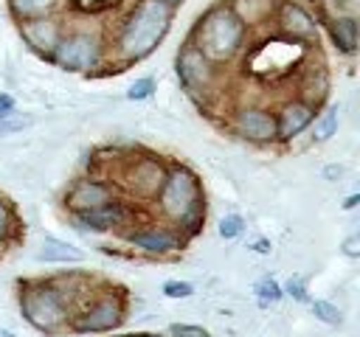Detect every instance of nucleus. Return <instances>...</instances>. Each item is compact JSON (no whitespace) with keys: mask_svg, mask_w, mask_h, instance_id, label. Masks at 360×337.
I'll list each match as a JSON object with an SVG mask.
<instances>
[{"mask_svg":"<svg viewBox=\"0 0 360 337\" xmlns=\"http://www.w3.org/2000/svg\"><path fill=\"white\" fill-rule=\"evenodd\" d=\"M323 174H326V177H340V174H343V168H340V166H326V168H323Z\"/></svg>","mask_w":360,"mask_h":337,"instance_id":"nucleus-29","label":"nucleus"},{"mask_svg":"<svg viewBox=\"0 0 360 337\" xmlns=\"http://www.w3.org/2000/svg\"><path fill=\"white\" fill-rule=\"evenodd\" d=\"M22 312L37 329H56L65 317L62 298L48 286H37V289L25 292L22 295Z\"/></svg>","mask_w":360,"mask_h":337,"instance_id":"nucleus-4","label":"nucleus"},{"mask_svg":"<svg viewBox=\"0 0 360 337\" xmlns=\"http://www.w3.org/2000/svg\"><path fill=\"white\" fill-rule=\"evenodd\" d=\"M239 132L253 140H267L276 135V121H273V115H267L262 110H245L239 115Z\"/></svg>","mask_w":360,"mask_h":337,"instance_id":"nucleus-6","label":"nucleus"},{"mask_svg":"<svg viewBox=\"0 0 360 337\" xmlns=\"http://www.w3.org/2000/svg\"><path fill=\"white\" fill-rule=\"evenodd\" d=\"M11 110H14V98L11 95H0V118H6V115H11Z\"/></svg>","mask_w":360,"mask_h":337,"instance_id":"nucleus-27","label":"nucleus"},{"mask_svg":"<svg viewBox=\"0 0 360 337\" xmlns=\"http://www.w3.org/2000/svg\"><path fill=\"white\" fill-rule=\"evenodd\" d=\"M124 219V208L121 205H101V208H93V211H82L79 213V225L84 227H110L115 222Z\"/></svg>","mask_w":360,"mask_h":337,"instance_id":"nucleus-12","label":"nucleus"},{"mask_svg":"<svg viewBox=\"0 0 360 337\" xmlns=\"http://www.w3.org/2000/svg\"><path fill=\"white\" fill-rule=\"evenodd\" d=\"M11 6L20 17H39V14L51 11L56 6V0H11Z\"/></svg>","mask_w":360,"mask_h":337,"instance_id":"nucleus-16","label":"nucleus"},{"mask_svg":"<svg viewBox=\"0 0 360 337\" xmlns=\"http://www.w3.org/2000/svg\"><path fill=\"white\" fill-rule=\"evenodd\" d=\"M242 34H245V22L233 11L217 8L200 25V48L197 51L211 59H225L239 48Z\"/></svg>","mask_w":360,"mask_h":337,"instance_id":"nucleus-2","label":"nucleus"},{"mask_svg":"<svg viewBox=\"0 0 360 337\" xmlns=\"http://www.w3.org/2000/svg\"><path fill=\"white\" fill-rule=\"evenodd\" d=\"M53 59H56L62 67H70V70L93 67L96 59H98V42H96V37H90V34H73V37L59 39V42L53 45Z\"/></svg>","mask_w":360,"mask_h":337,"instance_id":"nucleus-5","label":"nucleus"},{"mask_svg":"<svg viewBox=\"0 0 360 337\" xmlns=\"http://www.w3.org/2000/svg\"><path fill=\"white\" fill-rule=\"evenodd\" d=\"M312 312H315L318 320H323V323H329V326H338V323L343 320V317H340V309L332 306L329 300H315V303H312Z\"/></svg>","mask_w":360,"mask_h":337,"instance_id":"nucleus-17","label":"nucleus"},{"mask_svg":"<svg viewBox=\"0 0 360 337\" xmlns=\"http://www.w3.org/2000/svg\"><path fill=\"white\" fill-rule=\"evenodd\" d=\"M107 199H110V188L107 185H101V183H79L76 188H73V194H70V205L82 213V211H93V208H101V205H107Z\"/></svg>","mask_w":360,"mask_h":337,"instance_id":"nucleus-7","label":"nucleus"},{"mask_svg":"<svg viewBox=\"0 0 360 337\" xmlns=\"http://www.w3.org/2000/svg\"><path fill=\"white\" fill-rule=\"evenodd\" d=\"M8 230V213H6V208H3V202H0V236Z\"/></svg>","mask_w":360,"mask_h":337,"instance_id":"nucleus-28","label":"nucleus"},{"mask_svg":"<svg viewBox=\"0 0 360 337\" xmlns=\"http://www.w3.org/2000/svg\"><path fill=\"white\" fill-rule=\"evenodd\" d=\"M132 244L143 247V250H152V253H166V250L174 247V239L166 236V233H138V236H132Z\"/></svg>","mask_w":360,"mask_h":337,"instance_id":"nucleus-15","label":"nucleus"},{"mask_svg":"<svg viewBox=\"0 0 360 337\" xmlns=\"http://www.w3.org/2000/svg\"><path fill=\"white\" fill-rule=\"evenodd\" d=\"M177 70H180V76H183V81L186 84H202L205 79H208V65H205V56L197 51V48H191V51H186L183 56H180V62H177Z\"/></svg>","mask_w":360,"mask_h":337,"instance_id":"nucleus-10","label":"nucleus"},{"mask_svg":"<svg viewBox=\"0 0 360 337\" xmlns=\"http://www.w3.org/2000/svg\"><path fill=\"white\" fill-rule=\"evenodd\" d=\"M253 250H259V253H270V244H267V242H264V239H259V242H256V247H253Z\"/></svg>","mask_w":360,"mask_h":337,"instance_id":"nucleus-30","label":"nucleus"},{"mask_svg":"<svg viewBox=\"0 0 360 337\" xmlns=\"http://www.w3.org/2000/svg\"><path fill=\"white\" fill-rule=\"evenodd\" d=\"M256 295H259L262 303H270V300H278L281 298V286L273 278H264V281L256 284Z\"/></svg>","mask_w":360,"mask_h":337,"instance_id":"nucleus-19","label":"nucleus"},{"mask_svg":"<svg viewBox=\"0 0 360 337\" xmlns=\"http://www.w3.org/2000/svg\"><path fill=\"white\" fill-rule=\"evenodd\" d=\"M332 37L343 51H354L357 45V22L352 17H340L332 22Z\"/></svg>","mask_w":360,"mask_h":337,"instance_id":"nucleus-14","label":"nucleus"},{"mask_svg":"<svg viewBox=\"0 0 360 337\" xmlns=\"http://www.w3.org/2000/svg\"><path fill=\"white\" fill-rule=\"evenodd\" d=\"M163 3H172V0H163Z\"/></svg>","mask_w":360,"mask_h":337,"instance_id":"nucleus-33","label":"nucleus"},{"mask_svg":"<svg viewBox=\"0 0 360 337\" xmlns=\"http://www.w3.org/2000/svg\"><path fill=\"white\" fill-rule=\"evenodd\" d=\"M197 197H200V191H197L194 177L186 168H174L169 174V180H166V188H163L160 202H163V211L166 213H172L177 219H186L188 213L197 211Z\"/></svg>","mask_w":360,"mask_h":337,"instance_id":"nucleus-3","label":"nucleus"},{"mask_svg":"<svg viewBox=\"0 0 360 337\" xmlns=\"http://www.w3.org/2000/svg\"><path fill=\"white\" fill-rule=\"evenodd\" d=\"M335 129H338V110L326 112V118L315 126V140H329L335 135Z\"/></svg>","mask_w":360,"mask_h":337,"instance_id":"nucleus-20","label":"nucleus"},{"mask_svg":"<svg viewBox=\"0 0 360 337\" xmlns=\"http://www.w3.org/2000/svg\"><path fill=\"white\" fill-rule=\"evenodd\" d=\"M357 244H360V239H357V236H349V239H346V244H343V253H346V256H352V258H354V256H360V247H357Z\"/></svg>","mask_w":360,"mask_h":337,"instance_id":"nucleus-25","label":"nucleus"},{"mask_svg":"<svg viewBox=\"0 0 360 337\" xmlns=\"http://www.w3.org/2000/svg\"><path fill=\"white\" fill-rule=\"evenodd\" d=\"M39 258H42V261H82V253H79L76 247H70V244H65V242L48 236V239L42 242Z\"/></svg>","mask_w":360,"mask_h":337,"instance_id":"nucleus-13","label":"nucleus"},{"mask_svg":"<svg viewBox=\"0 0 360 337\" xmlns=\"http://www.w3.org/2000/svg\"><path fill=\"white\" fill-rule=\"evenodd\" d=\"M172 334L174 337H208V331L200 326H172Z\"/></svg>","mask_w":360,"mask_h":337,"instance_id":"nucleus-23","label":"nucleus"},{"mask_svg":"<svg viewBox=\"0 0 360 337\" xmlns=\"http://www.w3.org/2000/svg\"><path fill=\"white\" fill-rule=\"evenodd\" d=\"M287 292L295 295V300H307V292H304V284L301 281H290L287 284Z\"/></svg>","mask_w":360,"mask_h":337,"instance_id":"nucleus-26","label":"nucleus"},{"mask_svg":"<svg viewBox=\"0 0 360 337\" xmlns=\"http://www.w3.org/2000/svg\"><path fill=\"white\" fill-rule=\"evenodd\" d=\"M152 90H155V81H152V79H138V81L127 90V98L141 101V98H149V95H152Z\"/></svg>","mask_w":360,"mask_h":337,"instance_id":"nucleus-21","label":"nucleus"},{"mask_svg":"<svg viewBox=\"0 0 360 337\" xmlns=\"http://www.w3.org/2000/svg\"><path fill=\"white\" fill-rule=\"evenodd\" d=\"M281 22H284V28H287L292 37H312V34H315V22L309 20V14H307L301 6L287 3L284 11H281Z\"/></svg>","mask_w":360,"mask_h":337,"instance_id":"nucleus-11","label":"nucleus"},{"mask_svg":"<svg viewBox=\"0 0 360 337\" xmlns=\"http://www.w3.org/2000/svg\"><path fill=\"white\" fill-rule=\"evenodd\" d=\"M0 337H14V334H11V331H3V329H0Z\"/></svg>","mask_w":360,"mask_h":337,"instance_id":"nucleus-32","label":"nucleus"},{"mask_svg":"<svg viewBox=\"0 0 360 337\" xmlns=\"http://www.w3.org/2000/svg\"><path fill=\"white\" fill-rule=\"evenodd\" d=\"M169 14H172L169 3H163V0H141L132 8V14L127 17V22H124V31H121V39H118L121 53L127 59L146 56L158 45V39L163 37V31L169 25Z\"/></svg>","mask_w":360,"mask_h":337,"instance_id":"nucleus-1","label":"nucleus"},{"mask_svg":"<svg viewBox=\"0 0 360 337\" xmlns=\"http://www.w3.org/2000/svg\"><path fill=\"white\" fill-rule=\"evenodd\" d=\"M25 124H28V118H8L6 115V118H0V135L3 132H14V129H22Z\"/></svg>","mask_w":360,"mask_h":337,"instance_id":"nucleus-24","label":"nucleus"},{"mask_svg":"<svg viewBox=\"0 0 360 337\" xmlns=\"http://www.w3.org/2000/svg\"><path fill=\"white\" fill-rule=\"evenodd\" d=\"M242 230H245L242 216H236V213L222 216V222H219V236H222V239H236Z\"/></svg>","mask_w":360,"mask_h":337,"instance_id":"nucleus-18","label":"nucleus"},{"mask_svg":"<svg viewBox=\"0 0 360 337\" xmlns=\"http://www.w3.org/2000/svg\"><path fill=\"white\" fill-rule=\"evenodd\" d=\"M163 292H166L169 298H188V295L194 292V286H191L188 281H166V284H163Z\"/></svg>","mask_w":360,"mask_h":337,"instance_id":"nucleus-22","label":"nucleus"},{"mask_svg":"<svg viewBox=\"0 0 360 337\" xmlns=\"http://www.w3.org/2000/svg\"><path fill=\"white\" fill-rule=\"evenodd\" d=\"M309 121H312V110H309L307 104H287L284 112H281V121L276 124V132H278L281 138H292V135H298Z\"/></svg>","mask_w":360,"mask_h":337,"instance_id":"nucleus-8","label":"nucleus"},{"mask_svg":"<svg viewBox=\"0 0 360 337\" xmlns=\"http://www.w3.org/2000/svg\"><path fill=\"white\" fill-rule=\"evenodd\" d=\"M118 323V306L112 300H101L98 306H93L87 312V317L79 320L82 331H101V329H112Z\"/></svg>","mask_w":360,"mask_h":337,"instance_id":"nucleus-9","label":"nucleus"},{"mask_svg":"<svg viewBox=\"0 0 360 337\" xmlns=\"http://www.w3.org/2000/svg\"><path fill=\"white\" fill-rule=\"evenodd\" d=\"M357 202H360V197H357V194H352V197H349V199L343 202V208H354Z\"/></svg>","mask_w":360,"mask_h":337,"instance_id":"nucleus-31","label":"nucleus"}]
</instances>
